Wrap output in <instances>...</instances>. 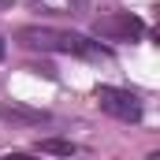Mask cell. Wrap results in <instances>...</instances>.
Segmentation results:
<instances>
[{
  "label": "cell",
  "mask_w": 160,
  "mask_h": 160,
  "mask_svg": "<svg viewBox=\"0 0 160 160\" xmlns=\"http://www.w3.org/2000/svg\"><path fill=\"white\" fill-rule=\"evenodd\" d=\"M15 41L34 52H63V56H101L97 41L75 30H56V26H19Z\"/></svg>",
  "instance_id": "obj_1"
},
{
  "label": "cell",
  "mask_w": 160,
  "mask_h": 160,
  "mask_svg": "<svg viewBox=\"0 0 160 160\" xmlns=\"http://www.w3.org/2000/svg\"><path fill=\"white\" fill-rule=\"evenodd\" d=\"M93 34L104 41H138L145 34V22L130 11H112V15H101L93 22Z\"/></svg>",
  "instance_id": "obj_2"
},
{
  "label": "cell",
  "mask_w": 160,
  "mask_h": 160,
  "mask_svg": "<svg viewBox=\"0 0 160 160\" xmlns=\"http://www.w3.org/2000/svg\"><path fill=\"white\" fill-rule=\"evenodd\" d=\"M34 11L41 15H56V19H63V15H78L82 11V0H26Z\"/></svg>",
  "instance_id": "obj_5"
},
{
  "label": "cell",
  "mask_w": 160,
  "mask_h": 160,
  "mask_svg": "<svg viewBox=\"0 0 160 160\" xmlns=\"http://www.w3.org/2000/svg\"><path fill=\"white\" fill-rule=\"evenodd\" d=\"M97 104H101V112H108V116H116V119H123V123H138L142 119V101H138V93H130V89L101 86V89H97Z\"/></svg>",
  "instance_id": "obj_3"
},
{
  "label": "cell",
  "mask_w": 160,
  "mask_h": 160,
  "mask_svg": "<svg viewBox=\"0 0 160 160\" xmlns=\"http://www.w3.org/2000/svg\"><path fill=\"white\" fill-rule=\"evenodd\" d=\"M38 149H41V153H56V157H71V153H75V145L63 142V138H41Z\"/></svg>",
  "instance_id": "obj_6"
},
{
  "label": "cell",
  "mask_w": 160,
  "mask_h": 160,
  "mask_svg": "<svg viewBox=\"0 0 160 160\" xmlns=\"http://www.w3.org/2000/svg\"><path fill=\"white\" fill-rule=\"evenodd\" d=\"M0 119L22 123V127H38V123H48V112H38V108H22V104H0Z\"/></svg>",
  "instance_id": "obj_4"
},
{
  "label": "cell",
  "mask_w": 160,
  "mask_h": 160,
  "mask_svg": "<svg viewBox=\"0 0 160 160\" xmlns=\"http://www.w3.org/2000/svg\"><path fill=\"white\" fill-rule=\"evenodd\" d=\"M4 52H8V45H4V38H0V60H4Z\"/></svg>",
  "instance_id": "obj_7"
}]
</instances>
